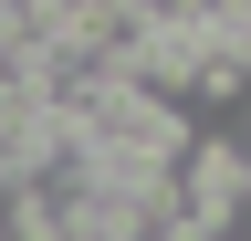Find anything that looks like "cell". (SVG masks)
I'll use <instances>...</instances> for the list:
<instances>
[{
	"instance_id": "7a4b0ae2",
	"label": "cell",
	"mask_w": 251,
	"mask_h": 241,
	"mask_svg": "<svg viewBox=\"0 0 251 241\" xmlns=\"http://www.w3.org/2000/svg\"><path fill=\"white\" fill-rule=\"evenodd\" d=\"M168 178H178V199L199 210L209 231H220V220L251 199V158H241V136H230V126H199V136H188V158H178Z\"/></svg>"
},
{
	"instance_id": "277c9868",
	"label": "cell",
	"mask_w": 251,
	"mask_h": 241,
	"mask_svg": "<svg viewBox=\"0 0 251 241\" xmlns=\"http://www.w3.org/2000/svg\"><path fill=\"white\" fill-rule=\"evenodd\" d=\"M136 32H199V0H115Z\"/></svg>"
},
{
	"instance_id": "3957f363",
	"label": "cell",
	"mask_w": 251,
	"mask_h": 241,
	"mask_svg": "<svg viewBox=\"0 0 251 241\" xmlns=\"http://www.w3.org/2000/svg\"><path fill=\"white\" fill-rule=\"evenodd\" d=\"M126 241H220V231H209L188 199H157V210H136V231H126Z\"/></svg>"
},
{
	"instance_id": "5b68a950",
	"label": "cell",
	"mask_w": 251,
	"mask_h": 241,
	"mask_svg": "<svg viewBox=\"0 0 251 241\" xmlns=\"http://www.w3.org/2000/svg\"><path fill=\"white\" fill-rule=\"evenodd\" d=\"M42 11H52V21H84V11H105V0H42Z\"/></svg>"
},
{
	"instance_id": "6da1fadb",
	"label": "cell",
	"mask_w": 251,
	"mask_h": 241,
	"mask_svg": "<svg viewBox=\"0 0 251 241\" xmlns=\"http://www.w3.org/2000/svg\"><path fill=\"white\" fill-rule=\"evenodd\" d=\"M74 126H84V147H94V168H178L188 136H199V115L157 105V95H136V84H115V95H94Z\"/></svg>"
}]
</instances>
